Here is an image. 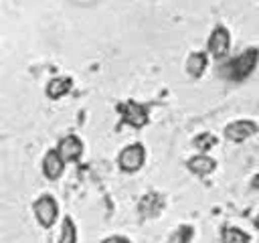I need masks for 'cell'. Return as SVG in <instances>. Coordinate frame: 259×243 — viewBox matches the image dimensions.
<instances>
[{
	"label": "cell",
	"mask_w": 259,
	"mask_h": 243,
	"mask_svg": "<svg viewBox=\"0 0 259 243\" xmlns=\"http://www.w3.org/2000/svg\"><path fill=\"white\" fill-rule=\"evenodd\" d=\"M103 243H130V239H125L121 235H111V237L103 239Z\"/></svg>",
	"instance_id": "cell-17"
},
{
	"label": "cell",
	"mask_w": 259,
	"mask_h": 243,
	"mask_svg": "<svg viewBox=\"0 0 259 243\" xmlns=\"http://www.w3.org/2000/svg\"><path fill=\"white\" fill-rule=\"evenodd\" d=\"M221 237H223V243H249L251 241V237L237 227H225L221 231Z\"/></svg>",
	"instance_id": "cell-13"
},
{
	"label": "cell",
	"mask_w": 259,
	"mask_h": 243,
	"mask_svg": "<svg viewBox=\"0 0 259 243\" xmlns=\"http://www.w3.org/2000/svg\"><path fill=\"white\" fill-rule=\"evenodd\" d=\"M65 170V160L59 156L57 150H51L45 154L42 158V174L49 178V180H57Z\"/></svg>",
	"instance_id": "cell-9"
},
{
	"label": "cell",
	"mask_w": 259,
	"mask_h": 243,
	"mask_svg": "<svg viewBox=\"0 0 259 243\" xmlns=\"http://www.w3.org/2000/svg\"><path fill=\"white\" fill-rule=\"evenodd\" d=\"M255 227L259 229V217H255Z\"/></svg>",
	"instance_id": "cell-19"
},
{
	"label": "cell",
	"mask_w": 259,
	"mask_h": 243,
	"mask_svg": "<svg viewBox=\"0 0 259 243\" xmlns=\"http://www.w3.org/2000/svg\"><path fill=\"white\" fill-rule=\"evenodd\" d=\"M144 160H146V148L136 142V144H130L125 146L121 152H119V168L123 172H138L142 166H144Z\"/></svg>",
	"instance_id": "cell-2"
},
{
	"label": "cell",
	"mask_w": 259,
	"mask_h": 243,
	"mask_svg": "<svg viewBox=\"0 0 259 243\" xmlns=\"http://www.w3.org/2000/svg\"><path fill=\"white\" fill-rule=\"evenodd\" d=\"M251 184H253V188H259V174H255V176H253Z\"/></svg>",
	"instance_id": "cell-18"
},
{
	"label": "cell",
	"mask_w": 259,
	"mask_h": 243,
	"mask_svg": "<svg viewBox=\"0 0 259 243\" xmlns=\"http://www.w3.org/2000/svg\"><path fill=\"white\" fill-rule=\"evenodd\" d=\"M204 69H206V55H204V53H192V55L188 57V61H186V71H188V75L194 77V79H198V77L204 73Z\"/></svg>",
	"instance_id": "cell-12"
},
{
	"label": "cell",
	"mask_w": 259,
	"mask_h": 243,
	"mask_svg": "<svg viewBox=\"0 0 259 243\" xmlns=\"http://www.w3.org/2000/svg\"><path fill=\"white\" fill-rule=\"evenodd\" d=\"M71 87H73V81H71L69 77H55V79H51L49 85H47V95H49L51 99H59V97H63L65 93H69Z\"/></svg>",
	"instance_id": "cell-11"
},
{
	"label": "cell",
	"mask_w": 259,
	"mask_h": 243,
	"mask_svg": "<svg viewBox=\"0 0 259 243\" xmlns=\"http://www.w3.org/2000/svg\"><path fill=\"white\" fill-rule=\"evenodd\" d=\"M59 243H77V227H75V223H73L71 217H65L63 219Z\"/></svg>",
	"instance_id": "cell-14"
},
{
	"label": "cell",
	"mask_w": 259,
	"mask_h": 243,
	"mask_svg": "<svg viewBox=\"0 0 259 243\" xmlns=\"http://www.w3.org/2000/svg\"><path fill=\"white\" fill-rule=\"evenodd\" d=\"M208 53L217 59H223L227 53H229V47H231V36H229V30L225 26H214V30L210 32L208 36Z\"/></svg>",
	"instance_id": "cell-6"
},
{
	"label": "cell",
	"mask_w": 259,
	"mask_h": 243,
	"mask_svg": "<svg viewBox=\"0 0 259 243\" xmlns=\"http://www.w3.org/2000/svg\"><path fill=\"white\" fill-rule=\"evenodd\" d=\"M257 61H259V51L251 47L245 53H241L239 57H235L233 61H229L221 69V75L227 77V79H231V81H243V79H247L253 73Z\"/></svg>",
	"instance_id": "cell-1"
},
{
	"label": "cell",
	"mask_w": 259,
	"mask_h": 243,
	"mask_svg": "<svg viewBox=\"0 0 259 243\" xmlns=\"http://www.w3.org/2000/svg\"><path fill=\"white\" fill-rule=\"evenodd\" d=\"M188 170L196 176H206L210 174L214 168H217V162L210 158V156H204V154H198V156H192L188 162H186Z\"/></svg>",
	"instance_id": "cell-10"
},
{
	"label": "cell",
	"mask_w": 259,
	"mask_h": 243,
	"mask_svg": "<svg viewBox=\"0 0 259 243\" xmlns=\"http://www.w3.org/2000/svg\"><path fill=\"white\" fill-rule=\"evenodd\" d=\"M257 132H259V126L255 122H251V119H237V122H231L225 128V138L231 140V142H243V140L251 138Z\"/></svg>",
	"instance_id": "cell-5"
},
{
	"label": "cell",
	"mask_w": 259,
	"mask_h": 243,
	"mask_svg": "<svg viewBox=\"0 0 259 243\" xmlns=\"http://www.w3.org/2000/svg\"><path fill=\"white\" fill-rule=\"evenodd\" d=\"M194 237V229L190 225H180L168 239V243H190Z\"/></svg>",
	"instance_id": "cell-15"
},
{
	"label": "cell",
	"mask_w": 259,
	"mask_h": 243,
	"mask_svg": "<svg viewBox=\"0 0 259 243\" xmlns=\"http://www.w3.org/2000/svg\"><path fill=\"white\" fill-rule=\"evenodd\" d=\"M162 209H164V196L160 192H148L146 196H142V200L138 205V211H140V215L144 219L160 215Z\"/></svg>",
	"instance_id": "cell-8"
},
{
	"label": "cell",
	"mask_w": 259,
	"mask_h": 243,
	"mask_svg": "<svg viewBox=\"0 0 259 243\" xmlns=\"http://www.w3.org/2000/svg\"><path fill=\"white\" fill-rule=\"evenodd\" d=\"M57 152H59V156H61L65 162H75V160H79V156L83 154V142H81L77 136L69 134V136H65V138L59 140Z\"/></svg>",
	"instance_id": "cell-7"
},
{
	"label": "cell",
	"mask_w": 259,
	"mask_h": 243,
	"mask_svg": "<svg viewBox=\"0 0 259 243\" xmlns=\"http://www.w3.org/2000/svg\"><path fill=\"white\" fill-rule=\"evenodd\" d=\"M212 146H217V136L210 134V132L198 134V136L194 138V148L200 150V152H206V150H210Z\"/></svg>",
	"instance_id": "cell-16"
},
{
	"label": "cell",
	"mask_w": 259,
	"mask_h": 243,
	"mask_svg": "<svg viewBox=\"0 0 259 243\" xmlns=\"http://www.w3.org/2000/svg\"><path fill=\"white\" fill-rule=\"evenodd\" d=\"M117 111L121 113L123 124H130L132 128H144L148 124V107L130 99L117 105Z\"/></svg>",
	"instance_id": "cell-3"
},
{
	"label": "cell",
	"mask_w": 259,
	"mask_h": 243,
	"mask_svg": "<svg viewBox=\"0 0 259 243\" xmlns=\"http://www.w3.org/2000/svg\"><path fill=\"white\" fill-rule=\"evenodd\" d=\"M32 211H34L36 221H38L42 227H51V225L57 221V215H59L57 200H55L51 194L38 196V198L34 200V205H32Z\"/></svg>",
	"instance_id": "cell-4"
}]
</instances>
